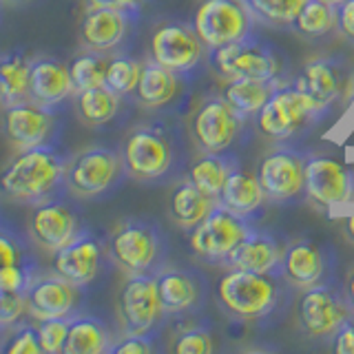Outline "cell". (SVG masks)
Here are the masks:
<instances>
[{
  "mask_svg": "<svg viewBox=\"0 0 354 354\" xmlns=\"http://www.w3.org/2000/svg\"><path fill=\"white\" fill-rule=\"evenodd\" d=\"M64 182V162L47 147L18 151L0 173V191L9 199L40 204Z\"/></svg>",
  "mask_w": 354,
  "mask_h": 354,
  "instance_id": "6da1fadb",
  "label": "cell"
},
{
  "mask_svg": "<svg viewBox=\"0 0 354 354\" xmlns=\"http://www.w3.org/2000/svg\"><path fill=\"white\" fill-rule=\"evenodd\" d=\"M217 295L226 313L237 319H263L272 315L279 304V290H277L272 274L235 268L221 277Z\"/></svg>",
  "mask_w": 354,
  "mask_h": 354,
  "instance_id": "7a4b0ae2",
  "label": "cell"
},
{
  "mask_svg": "<svg viewBox=\"0 0 354 354\" xmlns=\"http://www.w3.org/2000/svg\"><path fill=\"white\" fill-rule=\"evenodd\" d=\"M193 27L204 47L215 51L248 38L252 14L241 0H204L195 11Z\"/></svg>",
  "mask_w": 354,
  "mask_h": 354,
  "instance_id": "3957f363",
  "label": "cell"
},
{
  "mask_svg": "<svg viewBox=\"0 0 354 354\" xmlns=\"http://www.w3.org/2000/svg\"><path fill=\"white\" fill-rule=\"evenodd\" d=\"M109 252L122 270L129 274L149 272L162 254V237L149 221L129 219L113 228Z\"/></svg>",
  "mask_w": 354,
  "mask_h": 354,
  "instance_id": "277c9868",
  "label": "cell"
},
{
  "mask_svg": "<svg viewBox=\"0 0 354 354\" xmlns=\"http://www.w3.org/2000/svg\"><path fill=\"white\" fill-rule=\"evenodd\" d=\"M122 162L133 180L153 182L173 169L175 151L171 140L158 129L140 127L129 133L122 149Z\"/></svg>",
  "mask_w": 354,
  "mask_h": 354,
  "instance_id": "5b68a950",
  "label": "cell"
},
{
  "mask_svg": "<svg viewBox=\"0 0 354 354\" xmlns=\"http://www.w3.org/2000/svg\"><path fill=\"white\" fill-rule=\"evenodd\" d=\"M122 169L124 162L115 151L86 149L64 164V184L75 197H97L120 180Z\"/></svg>",
  "mask_w": 354,
  "mask_h": 354,
  "instance_id": "8992f818",
  "label": "cell"
},
{
  "mask_svg": "<svg viewBox=\"0 0 354 354\" xmlns=\"http://www.w3.org/2000/svg\"><path fill=\"white\" fill-rule=\"evenodd\" d=\"M252 226L246 217L230 213L226 206L217 204L210 213L191 230V248L197 257L208 261H224L232 248L248 235Z\"/></svg>",
  "mask_w": 354,
  "mask_h": 354,
  "instance_id": "52a82bcc",
  "label": "cell"
},
{
  "mask_svg": "<svg viewBox=\"0 0 354 354\" xmlns=\"http://www.w3.org/2000/svg\"><path fill=\"white\" fill-rule=\"evenodd\" d=\"M297 321L308 337L324 339L332 337L335 332L350 321V308L335 286L319 283L306 288V292L297 301Z\"/></svg>",
  "mask_w": 354,
  "mask_h": 354,
  "instance_id": "ba28073f",
  "label": "cell"
},
{
  "mask_svg": "<svg viewBox=\"0 0 354 354\" xmlns=\"http://www.w3.org/2000/svg\"><path fill=\"white\" fill-rule=\"evenodd\" d=\"M210 64L219 75L235 80V77H257V80H277L281 64L277 53L263 42L250 36L239 42L226 44L210 53Z\"/></svg>",
  "mask_w": 354,
  "mask_h": 354,
  "instance_id": "9c48e42d",
  "label": "cell"
},
{
  "mask_svg": "<svg viewBox=\"0 0 354 354\" xmlns=\"http://www.w3.org/2000/svg\"><path fill=\"white\" fill-rule=\"evenodd\" d=\"M164 313L158 279L149 272L131 274L118 297V315L129 335H149Z\"/></svg>",
  "mask_w": 354,
  "mask_h": 354,
  "instance_id": "30bf717a",
  "label": "cell"
},
{
  "mask_svg": "<svg viewBox=\"0 0 354 354\" xmlns=\"http://www.w3.org/2000/svg\"><path fill=\"white\" fill-rule=\"evenodd\" d=\"M317 113L315 104L297 86H277L257 113V129L270 140L295 136Z\"/></svg>",
  "mask_w": 354,
  "mask_h": 354,
  "instance_id": "8fae6325",
  "label": "cell"
},
{
  "mask_svg": "<svg viewBox=\"0 0 354 354\" xmlns=\"http://www.w3.org/2000/svg\"><path fill=\"white\" fill-rule=\"evenodd\" d=\"M257 180L272 202H295L306 193V160L292 149L270 151L259 162Z\"/></svg>",
  "mask_w": 354,
  "mask_h": 354,
  "instance_id": "7c38bea8",
  "label": "cell"
},
{
  "mask_svg": "<svg viewBox=\"0 0 354 354\" xmlns=\"http://www.w3.org/2000/svg\"><path fill=\"white\" fill-rule=\"evenodd\" d=\"M151 60L175 73H188L202 60V40L195 27L184 22H166L151 36Z\"/></svg>",
  "mask_w": 354,
  "mask_h": 354,
  "instance_id": "4fadbf2b",
  "label": "cell"
},
{
  "mask_svg": "<svg viewBox=\"0 0 354 354\" xmlns=\"http://www.w3.org/2000/svg\"><path fill=\"white\" fill-rule=\"evenodd\" d=\"M55 129V120L47 106L31 100L11 102L3 111V133L7 142L18 151L44 147Z\"/></svg>",
  "mask_w": 354,
  "mask_h": 354,
  "instance_id": "5bb4252c",
  "label": "cell"
},
{
  "mask_svg": "<svg viewBox=\"0 0 354 354\" xmlns=\"http://www.w3.org/2000/svg\"><path fill=\"white\" fill-rule=\"evenodd\" d=\"M306 193L319 206L346 204L354 195V175L335 158L313 155L306 160Z\"/></svg>",
  "mask_w": 354,
  "mask_h": 354,
  "instance_id": "9a60e30c",
  "label": "cell"
},
{
  "mask_svg": "<svg viewBox=\"0 0 354 354\" xmlns=\"http://www.w3.org/2000/svg\"><path fill=\"white\" fill-rule=\"evenodd\" d=\"M241 118L224 97H208L193 115V136L204 153H224L237 138Z\"/></svg>",
  "mask_w": 354,
  "mask_h": 354,
  "instance_id": "2e32d148",
  "label": "cell"
},
{
  "mask_svg": "<svg viewBox=\"0 0 354 354\" xmlns=\"http://www.w3.org/2000/svg\"><path fill=\"white\" fill-rule=\"evenodd\" d=\"M80 232V221H77L75 213L62 202L44 199V202L36 204L29 217V235L33 243L51 254L64 248L66 243H71Z\"/></svg>",
  "mask_w": 354,
  "mask_h": 354,
  "instance_id": "e0dca14e",
  "label": "cell"
},
{
  "mask_svg": "<svg viewBox=\"0 0 354 354\" xmlns=\"http://www.w3.org/2000/svg\"><path fill=\"white\" fill-rule=\"evenodd\" d=\"M27 299V315L36 321L66 319L77 306V286L62 279L60 274L40 277L31 281Z\"/></svg>",
  "mask_w": 354,
  "mask_h": 354,
  "instance_id": "ac0fdd59",
  "label": "cell"
},
{
  "mask_svg": "<svg viewBox=\"0 0 354 354\" xmlns=\"http://www.w3.org/2000/svg\"><path fill=\"white\" fill-rule=\"evenodd\" d=\"M102 266V246L91 232H80L53 254V270L69 283L82 288L91 283Z\"/></svg>",
  "mask_w": 354,
  "mask_h": 354,
  "instance_id": "d6986e66",
  "label": "cell"
},
{
  "mask_svg": "<svg viewBox=\"0 0 354 354\" xmlns=\"http://www.w3.org/2000/svg\"><path fill=\"white\" fill-rule=\"evenodd\" d=\"M224 261L235 270L281 277L283 252L279 248V243H277L268 232L252 228L248 235L232 248V252Z\"/></svg>",
  "mask_w": 354,
  "mask_h": 354,
  "instance_id": "ffe728a7",
  "label": "cell"
},
{
  "mask_svg": "<svg viewBox=\"0 0 354 354\" xmlns=\"http://www.w3.org/2000/svg\"><path fill=\"white\" fill-rule=\"evenodd\" d=\"M328 274V259L319 243L299 239L283 250L281 277L297 288L319 286Z\"/></svg>",
  "mask_w": 354,
  "mask_h": 354,
  "instance_id": "44dd1931",
  "label": "cell"
},
{
  "mask_svg": "<svg viewBox=\"0 0 354 354\" xmlns=\"http://www.w3.org/2000/svg\"><path fill=\"white\" fill-rule=\"evenodd\" d=\"M75 91L69 66L53 58H40L31 62L29 100L40 106H55Z\"/></svg>",
  "mask_w": 354,
  "mask_h": 354,
  "instance_id": "7402d4cb",
  "label": "cell"
},
{
  "mask_svg": "<svg viewBox=\"0 0 354 354\" xmlns=\"http://www.w3.org/2000/svg\"><path fill=\"white\" fill-rule=\"evenodd\" d=\"M129 20L118 9H86L80 25V38L88 51H111L124 40Z\"/></svg>",
  "mask_w": 354,
  "mask_h": 354,
  "instance_id": "603a6c76",
  "label": "cell"
},
{
  "mask_svg": "<svg viewBox=\"0 0 354 354\" xmlns=\"http://www.w3.org/2000/svg\"><path fill=\"white\" fill-rule=\"evenodd\" d=\"M295 86L315 104L317 113H321L341 95L343 77L339 66L332 60H313L299 73Z\"/></svg>",
  "mask_w": 354,
  "mask_h": 354,
  "instance_id": "cb8c5ba5",
  "label": "cell"
},
{
  "mask_svg": "<svg viewBox=\"0 0 354 354\" xmlns=\"http://www.w3.org/2000/svg\"><path fill=\"white\" fill-rule=\"evenodd\" d=\"M263 197L266 193L257 180V175L241 169H230L224 188H221L219 204L226 206L230 213H235L239 217H248L263 204Z\"/></svg>",
  "mask_w": 354,
  "mask_h": 354,
  "instance_id": "d4e9b609",
  "label": "cell"
},
{
  "mask_svg": "<svg viewBox=\"0 0 354 354\" xmlns=\"http://www.w3.org/2000/svg\"><path fill=\"white\" fill-rule=\"evenodd\" d=\"M215 206L217 199L202 193L191 180L177 184L169 199V213L173 221L186 230H193Z\"/></svg>",
  "mask_w": 354,
  "mask_h": 354,
  "instance_id": "484cf974",
  "label": "cell"
},
{
  "mask_svg": "<svg viewBox=\"0 0 354 354\" xmlns=\"http://www.w3.org/2000/svg\"><path fill=\"white\" fill-rule=\"evenodd\" d=\"M277 86H281L279 80H257V77H235L228 80L224 88L226 102L237 111L239 118H250L257 115L268 102V97Z\"/></svg>",
  "mask_w": 354,
  "mask_h": 354,
  "instance_id": "4316f807",
  "label": "cell"
},
{
  "mask_svg": "<svg viewBox=\"0 0 354 354\" xmlns=\"http://www.w3.org/2000/svg\"><path fill=\"white\" fill-rule=\"evenodd\" d=\"M164 313H186L199 301V283L184 270H162L155 274Z\"/></svg>",
  "mask_w": 354,
  "mask_h": 354,
  "instance_id": "83f0119b",
  "label": "cell"
},
{
  "mask_svg": "<svg viewBox=\"0 0 354 354\" xmlns=\"http://www.w3.org/2000/svg\"><path fill=\"white\" fill-rule=\"evenodd\" d=\"M177 93V73L158 64L155 60L142 66V75L136 95L144 106L158 109L169 104Z\"/></svg>",
  "mask_w": 354,
  "mask_h": 354,
  "instance_id": "f1b7e54d",
  "label": "cell"
},
{
  "mask_svg": "<svg viewBox=\"0 0 354 354\" xmlns=\"http://www.w3.org/2000/svg\"><path fill=\"white\" fill-rule=\"evenodd\" d=\"M111 348L106 326L95 317H77L69 321L64 354H102Z\"/></svg>",
  "mask_w": 354,
  "mask_h": 354,
  "instance_id": "f546056e",
  "label": "cell"
},
{
  "mask_svg": "<svg viewBox=\"0 0 354 354\" xmlns=\"http://www.w3.org/2000/svg\"><path fill=\"white\" fill-rule=\"evenodd\" d=\"M75 111L77 118L88 127L109 124L120 111V93H115L106 84L84 88V91H77L75 95Z\"/></svg>",
  "mask_w": 354,
  "mask_h": 354,
  "instance_id": "4dcf8cb0",
  "label": "cell"
},
{
  "mask_svg": "<svg viewBox=\"0 0 354 354\" xmlns=\"http://www.w3.org/2000/svg\"><path fill=\"white\" fill-rule=\"evenodd\" d=\"M31 60L20 53L0 55V88H3L5 104L29 100Z\"/></svg>",
  "mask_w": 354,
  "mask_h": 354,
  "instance_id": "1f68e13d",
  "label": "cell"
},
{
  "mask_svg": "<svg viewBox=\"0 0 354 354\" xmlns=\"http://www.w3.org/2000/svg\"><path fill=\"white\" fill-rule=\"evenodd\" d=\"M230 169L232 166L226 164V160L221 158V153H206L202 160L193 162L191 171H188V177H191V182L202 193H206L213 199H219L221 188H224V182H226Z\"/></svg>",
  "mask_w": 354,
  "mask_h": 354,
  "instance_id": "d6a6232c",
  "label": "cell"
},
{
  "mask_svg": "<svg viewBox=\"0 0 354 354\" xmlns=\"http://www.w3.org/2000/svg\"><path fill=\"white\" fill-rule=\"evenodd\" d=\"M337 25V7L324 0H306L301 11L297 14L292 27L306 38H321L335 29Z\"/></svg>",
  "mask_w": 354,
  "mask_h": 354,
  "instance_id": "836d02e7",
  "label": "cell"
},
{
  "mask_svg": "<svg viewBox=\"0 0 354 354\" xmlns=\"http://www.w3.org/2000/svg\"><path fill=\"white\" fill-rule=\"evenodd\" d=\"M106 66L109 60L102 58L100 53H82L69 64L71 71V80L77 91H84V88H95V86H104L106 84Z\"/></svg>",
  "mask_w": 354,
  "mask_h": 354,
  "instance_id": "e575fe53",
  "label": "cell"
},
{
  "mask_svg": "<svg viewBox=\"0 0 354 354\" xmlns=\"http://www.w3.org/2000/svg\"><path fill=\"white\" fill-rule=\"evenodd\" d=\"M252 16L263 18L272 25H292L306 0H241Z\"/></svg>",
  "mask_w": 354,
  "mask_h": 354,
  "instance_id": "d590c367",
  "label": "cell"
},
{
  "mask_svg": "<svg viewBox=\"0 0 354 354\" xmlns=\"http://www.w3.org/2000/svg\"><path fill=\"white\" fill-rule=\"evenodd\" d=\"M142 75V64L127 55H120V58L109 60L106 66V86L113 88L120 95H129L138 88Z\"/></svg>",
  "mask_w": 354,
  "mask_h": 354,
  "instance_id": "8d00e7d4",
  "label": "cell"
},
{
  "mask_svg": "<svg viewBox=\"0 0 354 354\" xmlns=\"http://www.w3.org/2000/svg\"><path fill=\"white\" fill-rule=\"evenodd\" d=\"M38 341L42 352L47 354H58L64 352L66 343V332H69V321L66 319H47L38 321Z\"/></svg>",
  "mask_w": 354,
  "mask_h": 354,
  "instance_id": "74e56055",
  "label": "cell"
},
{
  "mask_svg": "<svg viewBox=\"0 0 354 354\" xmlns=\"http://www.w3.org/2000/svg\"><path fill=\"white\" fill-rule=\"evenodd\" d=\"M31 274L25 263H14L0 270V299H16L25 297L31 286Z\"/></svg>",
  "mask_w": 354,
  "mask_h": 354,
  "instance_id": "f35d334b",
  "label": "cell"
},
{
  "mask_svg": "<svg viewBox=\"0 0 354 354\" xmlns=\"http://www.w3.org/2000/svg\"><path fill=\"white\" fill-rule=\"evenodd\" d=\"M173 352L177 354H210L213 352V339L206 330H186L173 343Z\"/></svg>",
  "mask_w": 354,
  "mask_h": 354,
  "instance_id": "ab89813d",
  "label": "cell"
},
{
  "mask_svg": "<svg viewBox=\"0 0 354 354\" xmlns=\"http://www.w3.org/2000/svg\"><path fill=\"white\" fill-rule=\"evenodd\" d=\"M7 354H40V341H38V330L31 326H20L9 341L3 346Z\"/></svg>",
  "mask_w": 354,
  "mask_h": 354,
  "instance_id": "60d3db41",
  "label": "cell"
},
{
  "mask_svg": "<svg viewBox=\"0 0 354 354\" xmlns=\"http://www.w3.org/2000/svg\"><path fill=\"white\" fill-rule=\"evenodd\" d=\"M25 313H27V299L25 297L0 299V330L16 326Z\"/></svg>",
  "mask_w": 354,
  "mask_h": 354,
  "instance_id": "b9f144b4",
  "label": "cell"
},
{
  "mask_svg": "<svg viewBox=\"0 0 354 354\" xmlns=\"http://www.w3.org/2000/svg\"><path fill=\"white\" fill-rule=\"evenodd\" d=\"M113 354H149L153 352V343L147 335H129L120 339L118 343L109 348Z\"/></svg>",
  "mask_w": 354,
  "mask_h": 354,
  "instance_id": "7bdbcfd3",
  "label": "cell"
},
{
  "mask_svg": "<svg viewBox=\"0 0 354 354\" xmlns=\"http://www.w3.org/2000/svg\"><path fill=\"white\" fill-rule=\"evenodd\" d=\"M14 263H22V248L16 241V237H11L5 230H0V270Z\"/></svg>",
  "mask_w": 354,
  "mask_h": 354,
  "instance_id": "ee69618b",
  "label": "cell"
},
{
  "mask_svg": "<svg viewBox=\"0 0 354 354\" xmlns=\"http://www.w3.org/2000/svg\"><path fill=\"white\" fill-rule=\"evenodd\" d=\"M335 354H354V324L346 321L335 332V343H332Z\"/></svg>",
  "mask_w": 354,
  "mask_h": 354,
  "instance_id": "f6af8a7d",
  "label": "cell"
},
{
  "mask_svg": "<svg viewBox=\"0 0 354 354\" xmlns=\"http://www.w3.org/2000/svg\"><path fill=\"white\" fill-rule=\"evenodd\" d=\"M337 27L354 42V0H346L337 7Z\"/></svg>",
  "mask_w": 354,
  "mask_h": 354,
  "instance_id": "bcb514c9",
  "label": "cell"
},
{
  "mask_svg": "<svg viewBox=\"0 0 354 354\" xmlns=\"http://www.w3.org/2000/svg\"><path fill=\"white\" fill-rule=\"evenodd\" d=\"M86 9H118V11H129L138 9L140 0H84Z\"/></svg>",
  "mask_w": 354,
  "mask_h": 354,
  "instance_id": "7dc6e473",
  "label": "cell"
},
{
  "mask_svg": "<svg viewBox=\"0 0 354 354\" xmlns=\"http://www.w3.org/2000/svg\"><path fill=\"white\" fill-rule=\"evenodd\" d=\"M343 228H346V235L354 241V213L343 219Z\"/></svg>",
  "mask_w": 354,
  "mask_h": 354,
  "instance_id": "c3c4849f",
  "label": "cell"
},
{
  "mask_svg": "<svg viewBox=\"0 0 354 354\" xmlns=\"http://www.w3.org/2000/svg\"><path fill=\"white\" fill-rule=\"evenodd\" d=\"M346 292H348V301H350L352 308H354V272L350 274V279H348V283H346Z\"/></svg>",
  "mask_w": 354,
  "mask_h": 354,
  "instance_id": "681fc988",
  "label": "cell"
},
{
  "mask_svg": "<svg viewBox=\"0 0 354 354\" xmlns=\"http://www.w3.org/2000/svg\"><path fill=\"white\" fill-rule=\"evenodd\" d=\"M324 3H328V5H335V7H339V5H343L346 0H324Z\"/></svg>",
  "mask_w": 354,
  "mask_h": 354,
  "instance_id": "f907efd6",
  "label": "cell"
},
{
  "mask_svg": "<svg viewBox=\"0 0 354 354\" xmlns=\"http://www.w3.org/2000/svg\"><path fill=\"white\" fill-rule=\"evenodd\" d=\"M7 3H16L18 5V3H31V0H7Z\"/></svg>",
  "mask_w": 354,
  "mask_h": 354,
  "instance_id": "816d5d0a",
  "label": "cell"
},
{
  "mask_svg": "<svg viewBox=\"0 0 354 354\" xmlns=\"http://www.w3.org/2000/svg\"><path fill=\"white\" fill-rule=\"evenodd\" d=\"M5 102V97H3V88H0V104H3Z\"/></svg>",
  "mask_w": 354,
  "mask_h": 354,
  "instance_id": "f5cc1de1",
  "label": "cell"
}]
</instances>
